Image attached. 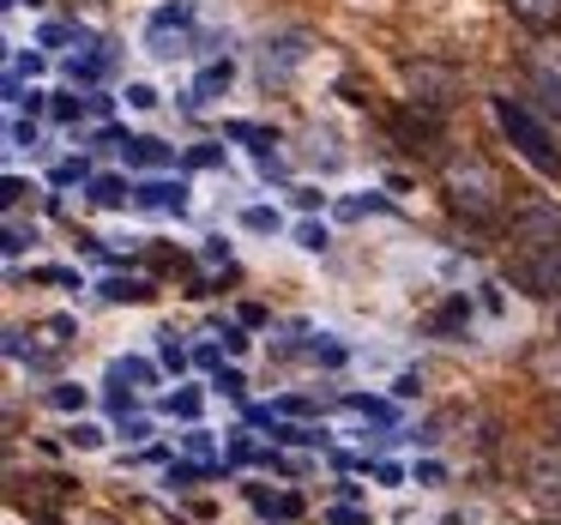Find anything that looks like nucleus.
<instances>
[{
  "label": "nucleus",
  "instance_id": "nucleus-1",
  "mask_svg": "<svg viewBox=\"0 0 561 525\" xmlns=\"http://www.w3.org/2000/svg\"><path fill=\"white\" fill-rule=\"evenodd\" d=\"M440 187H447V206L459 212V218H471V224H489L501 212V175L489 170L477 151L453 158L447 170H440Z\"/></svg>",
  "mask_w": 561,
  "mask_h": 525
},
{
  "label": "nucleus",
  "instance_id": "nucleus-2",
  "mask_svg": "<svg viewBox=\"0 0 561 525\" xmlns=\"http://www.w3.org/2000/svg\"><path fill=\"white\" fill-rule=\"evenodd\" d=\"M495 122H501V134L513 139V151H519V158L531 163L537 175H561V146H556V134H549V127L537 122L525 103L495 98Z\"/></svg>",
  "mask_w": 561,
  "mask_h": 525
},
{
  "label": "nucleus",
  "instance_id": "nucleus-3",
  "mask_svg": "<svg viewBox=\"0 0 561 525\" xmlns=\"http://www.w3.org/2000/svg\"><path fill=\"white\" fill-rule=\"evenodd\" d=\"M507 278L519 284V290H531V296H561V236H556V242L513 248Z\"/></svg>",
  "mask_w": 561,
  "mask_h": 525
},
{
  "label": "nucleus",
  "instance_id": "nucleus-4",
  "mask_svg": "<svg viewBox=\"0 0 561 525\" xmlns=\"http://www.w3.org/2000/svg\"><path fill=\"white\" fill-rule=\"evenodd\" d=\"M519 483H525V495H531L537 507L561 513V447H531L525 453Z\"/></svg>",
  "mask_w": 561,
  "mask_h": 525
},
{
  "label": "nucleus",
  "instance_id": "nucleus-5",
  "mask_svg": "<svg viewBox=\"0 0 561 525\" xmlns=\"http://www.w3.org/2000/svg\"><path fill=\"white\" fill-rule=\"evenodd\" d=\"M187 37H194V7H187V0H175V7H158V13H151L146 49L158 55V61L182 55V49H187Z\"/></svg>",
  "mask_w": 561,
  "mask_h": 525
},
{
  "label": "nucleus",
  "instance_id": "nucleus-6",
  "mask_svg": "<svg viewBox=\"0 0 561 525\" xmlns=\"http://www.w3.org/2000/svg\"><path fill=\"white\" fill-rule=\"evenodd\" d=\"M435 134H440V110H399L392 115V139H399L404 151H416V158H423L428 146H435Z\"/></svg>",
  "mask_w": 561,
  "mask_h": 525
},
{
  "label": "nucleus",
  "instance_id": "nucleus-7",
  "mask_svg": "<svg viewBox=\"0 0 561 525\" xmlns=\"http://www.w3.org/2000/svg\"><path fill=\"white\" fill-rule=\"evenodd\" d=\"M404 85L416 91V103H428V110H440V103L453 98V85H459V79H453V67H435V61H411V67H404Z\"/></svg>",
  "mask_w": 561,
  "mask_h": 525
},
{
  "label": "nucleus",
  "instance_id": "nucleus-8",
  "mask_svg": "<svg viewBox=\"0 0 561 525\" xmlns=\"http://www.w3.org/2000/svg\"><path fill=\"white\" fill-rule=\"evenodd\" d=\"M302 61H308V37H302V31H290V37H272V43H266V55H260V73H266V79H290Z\"/></svg>",
  "mask_w": 561,
  "mask_h": 525
},
{
  "label": "nucleus",
  "instance_id": "nucleus-9",
  "mask_svg": "<svg viewBox=\"0 0 561 525\" xmlns=\"http://www.w3.org/2000/svg\"><path fill=\"white\" fill-rule=\"evenodd\" d=\"M67 344H73V320H67V315L37 320V327H31V363H61Z\"/></svg>",
  "mask_w": 561,
  "mask_h": 525
},
{
  "label": "nucleus",
  "instance_id": "nucleus-10",
  "mask_svg": "<svg viewBox=\"0 0 561 525\" xmlns=\"http://www.w3.org/2000/svg\"><path fill=\"white\" fill-rule=\"evenodd\" d=\"M556 236H561V212L556 206H531V212H519V218H513V242H519V248L556 242Z\"/></svg>",
  "mask_w": 561,
  "mask_h": 525
},
{
  "label": "nucleus",
  "instance_id": "nucleus-11",
  "mask_svg": "<svg viewBox=\"0 0 561 525\" xmlns=\"http://www.w3.org/2000/svg\"><path fill=\"white\" fill-rule=\"evenodd\" d=\"M531 85H537V98H543V110L561 115V61H537L531 67Z\"/></svg>",
  "mask_w": 561,
  "mask_h": 525
},
{
  "label": "nucleus",
  "instance_id": "nucleus-12",
  "mask_svg": "<svg viewBox=\"0 0 561 525\" xmlns=\"http://www.w3.org/2000/svg\"><path fill=\"white\" fill-rule=\"evenodd\" d=\"M302 158L320 163V170H339L344 151H339V139H332V134H308V139H302Z\"/></svg>",
  "mask_w": 561,
  "mask_h": 525
},
{
  "label": "nucleus",
  "instance_id": "nucleus-13",
  "mask_svg": "<svg viewBox=\"0 0 561 525\" xmlns=\"http://www.w3.org/2000/svg\"><path fill=\"white\" fill-rule=\"evenodd\" d=\"M127 158H134L139 170H163V163H170L175 151L163 146V139H127Z\"/></svg>",
  "mask_w": 561,
  "mask_h": 525
},
{
  "label": "nucleus",
  "instance_id": "nucleus-14",
  "mask_svg": "<svg viewBox=\"0 0 561 525\" xmlns=\"http://www.w3.org/2000/svg\"><path fill=\"white\" fill-rule=\"evenodd\" d=\"M507 7L525 19V25H556L561 19V0H507Z\"/></svg>",
  "mask_w": 561,
  "mask_h": 525
},
{
  "label": "nucleus",
  "instance_id": "nucleus-15",
  "mask_svg": "<svg viewBox=\"0 0 561 525\" xmlns=\"http://www.w3.org/2000/svg\"><path fill=\"white\" fill-rule=\"evenodd\" d=\"M139 206H151V212H182V187H170V182H151V187H139Z\"/></svg>",
  "mask_w": 561,
  "mask_h": 525
},
{
  "label": "nucleus",
  "instance_id": "nucleus-16",
  "mask_svg": "<svg viewBox=\"0 0 561 525\" xmlns=\"http://www.w3.org/2000/svg\"><path fill=\"white\" fill-rule=\"evenodd\" d=\"M199 103H206V98H218V91H230V61H211L206 67V73H199Z\"/></svg>",
  "mask_w": 561,
  "mask_h": 525
},
{
  "label": "nucleus",
  "instance_id": "nucleus-17",
  "mask_svg": "<svg viewBox=\"0 0 561 525\" xmlns=\"http://www.w3.org/2000/svg\"><path fill=\"white\" fill-rule=\"evenodd\" d=\"M465 315H471V308H465V296H453L447 308H435V315H428V332H453V327H465Z\"/></svg>",
  "mask_w": 561,
  "mask_h": 525
},
{
  "label": "nucleus",
  "instance_id": "nucleus-18",
  "mask_svg": "<svg viewBox=\"0 0 561 525\" xmlns=\"http://www.w3.org/2000/svg\"><path fill=\"white\" fill-rule=\"evenodd\" d=\"M127 380H134V387H146V380H151V368L139 363V356H122V363L110 368V387H127Z\"/></svg>",
  "mask_w": 561,
  "mask_h": 525
},
{
  "label": "nucleus",
  "instance_id": "nucleus-19",
  "mask_svg": "<svg viewBox=\"0 0 561 525\" xmlns=\"http://www.w3.org/2000/svg\"><path fill=\"white\" fill-rule=\"evenodd\" d=\"M103 296H110V303H146V284H134V278H110V284H103Z\"/></svg>",
  "mask_w": 561,
  "mask_h": 525
},
{
  "label": "nucleus",
  "instance_id": "nucleus-20",
  "mask_svg": "<svg viewBox=\"0 0 561 525\" xmlns=\"http://www.w3.org/2000/svg\"><path fill=\"white\" fill-rule=\"evenodd\" d=\"M91 199H98V206H122L127 187H122V182H98V187H91Z\"/></svg>",
  "mask_w": 561,
  "mask_h": 525
},
{
  "label": "nucleus",
  "instance_id": "nucleus-21",
  "mask_svg": "<svg viewBox=\"0 0 561 525\" xmlns=\"http://www.w3.org/2000/svg\"><path fill=\"white\" fill-rule=\"evenodd\" d=\"M67 441H73V447H103V429H91V423H73V429H67Z\"/></svg>",
  "mask_w": 561,
  "mask_h": 525
},
{
  "label": "nucleus",
  "instance_id": "nucleus-22",
  "mask_svg": "<svg viewBox=\"0 0 561 525\" xmlns=\"http://www.w3.org/2000/svg\"><path fill=\"white\" fill-rule=\"evenodd\" d=\"M254 507H266V513H296V501H290V495H266V489H254Z\"/></svg>",
  "mask_w": 561,
  "mask_h": 525
},
{
  "label": "nucleus",
  "instance_id": "nucleus-23",
  "mask_svg": "<svg viewBox=\"0 0 561 525\" xmlns=\"http://www.w3.org/2000/svg\"><path fill=\"white\" fill-rule=\"evenodd\" d=\"M49 399L61 404V411H79V404H85V387H55Z\"/></svg>",
  "mask_w": 561,
  "mask_h": 525
},
{
  "label": "nucleus",
  "instance_id": "nucleus-24",
  "mask_svg": "<svg viewBox=\"0 0 561 525\" xmlns=\"http://www.w3.org/2000/svg\"><path fill=\"white\" fill-rule=\"evenodd\" d=\"M248 230H278V212H266V206H254V212H248Z\"/></svg>",
  "mask_w": 561,
  "mask_h": 525
},
{
  "label": "nucleus",
  "instance_id": "nucleus-25",
  "mask_svg": "<svg viewBox=\"0 0 561 525\" xmlns=\"http://www.w3.org/2000/svg\"><path fill=\"white\" fill-rule=\"evenodd\" d=\"M127 103H134V110H158V91H151V85H127Z\"/></svg>",
  "mask_w": 561,
  "mask_h": 525
},
{
  "label": "nucleus",
  "instance_id": "nucleus-26",
  "mask_svg": "<svg viewBox=\"0 0 561 525\" xmlns=\"http://www.w3.org/2000/svg\"><path fill=\"white\" fill-rule=\"evenodd\" d=\"M73 525H122V520H110V513H79Z\"/></svg>",
  "mask_w": 561,
  "mask_h": 525
},
{
  "label": "nucleus",
  "instance_id": "nucleus-27",
  "mask_svg": "<svg viewBox=\"0 0 561 525\" xmlns=\"http://www.w3.org/2000/svg\"><path fill=\"white\" fill-rule=\"evenodd\" d=\"M556 435H561V411H556Z\"/></svg>",
  "mask_w": 561,
  "mask_h": 525
}]
</instances>
